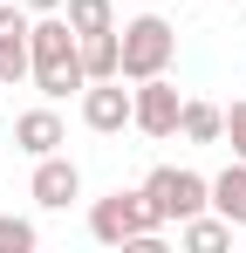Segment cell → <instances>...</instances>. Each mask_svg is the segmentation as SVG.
I'll return each instance as SVG.
<instances>
[{
  "mask_svg": "<svg viewBox=\"0 0 246 253\" xmlns=\"http://www.w3.org/2000/svg\"><path fill=\"white\" fill-rule=\"evenodd\" d=\"M28 76H35V89L48 103H62L69 89H89V76H82V42H76V28H69L62 14H35V28H28Z\"/></svg>",
  "mask_w": 246,
  "mask_h": 253,
  "instance_id": "1",
  "label": "cell"
},
{
  "mask_svg": "<svg viewBox=\"0 0 246 253\" xmlns=\"http://www.w3.org/2000/svg\"><path fill=\"white\" fill-rule=\"evenodd\" d=\"M117 48H123V83H144V76H164L171 55H178V35L164 14H137L117 28Z\"/></svg>",
  "mask_w": 246,
  "mask_h": 253,
  "instance_id": "2",
  "label": "cell"
},
{
  "mask_svg": "<svg viewBox=\"0 0 246 253\" xmlns=\"http://www.w3.org/2000/svg\"><path fill=\"white\" fill-rule=\"evenodd\" d=\"M164 219L158 206L144 199V185L137 192H110V199H96L89 206V240H103V247H130V240H144V233H158Z\"/></svg>",
  "mask_w": 246,
  "mask_h": 253,
  "instance_id": "3",
  "label": "cell"
},
{
  "mask_svg": "<svg viewBox=\"0 0 246 253\" xmlns=\"http://www.w3.org/2000/svg\"><path fill=\"white\" fill-rule=\"evenodd\" d=\"M144 199L158 206V219H164V226H171V219L185 226L192 212H205V206H212V178H199V171H178V165H158L151 178H144Z\"/></svg>",
  "mask_w": 246,
  "mask_h": 253,
  "instance_id": "4",
  "label": "cell"
},
{
  "mask_svg": "<svg viewBox=\"0 0 246 253\" xmlns=\"http://www.w3.org/2000/svg\"><path fill=\"white\" fill-rule=\"evenodd\" d=\"M178 110H185V96H178L171 76H144L130 89V124L144 137H178Z\"/></svg>",
  "mask_w": 246,
  "mask_h": 253,
  "instance_id": "5",
  "label": "cell"
},
{
  "mask_svg": "<svg viewBox=\"0 0 246 253\" xmlns=\"http://www.w3.org/2000/svg\"><path fill=\"white\" fill-rule=\"evenodd\" d=\"M82 124L96 130V137H117V130L130 124V89H123V76L82 89Z\"/></svg>",
  "mask_w": 246,
  "mask_h": 253,
  "instance_id": "6",
  "label": "cell"
},
{
  "mask_svg": "<svg viewBox=\"0 0 246 253\" xmlns=\"http://www.w3.org/2000/svg\"><path fill=\"white\" fill-rule=\"evenodd\" d=\"M35 206H48V212H69V199H82V171L62 158V151H48V158H35Z\"/></svg>",
  "mask_w": 246,
  "mask_h": 253,
  "instance_id": "7",
  "label": "cell"
},
{
  "mask_svg": "<svg viewBox=\"0 0 246 253\" xmlns=\"http://www.w3.org/2000/svg\"><path fill=\"white\" fill-rule=\"evenodd\" d=\"M28 28H35V14L21 0L0 7V83H21L28 76Z\"/></svg>",
  "mask_w": 246,
  "mask_h": 253,
  "instance_id": "8",
  "label": "cell"
},
{
  "mask_svg": "<svg viewBox=\"0 0 246 253\" xmlns=\"http://www.w3.org/2000/svg\"><path fill=\"white\" fill-rule=\"evenodd\" d=\"M14 144H21L28 158H48V151L69 144V130H62L55 110H21V117H14Z\"/></svg>",
  "mask_w": 246,
  "mask_h": 253,
  "instance_id": "9",
  "label": "cell"
},
{
  "mask_svg": "<svg viewBox=\"0 0 246 253\" xmlns=\"http://www.w3.org/2000/svg\"><path fill=\"white\" fill-rule=\"evenodd\" d=\"M178 137H185V144H226V110L205 103V96H185V110H178Z\"/></svg>",
  "mask_w": 246,
  "mask_h": 253,
  "instance_id": "10",
  "label": "cell"
},
{
  "mask_svg": "<svg viewBox=\"0 0 246 253\" xmlns=\"http://www.w3.org/2000/svg\"><path fill=\"white\" fill-rule=\"evenodd\" d=\"M212 212H219V219H233V226L246 233V158H233V165L212 178Z\"/></svg>",
  "mask_w": 246,
  "mask_h": 253,
  "instance_id": "11",
  "label": "cell"
},
{
  "mask_svg": "<svg viewBox=\"0 0 246 253\" xmlns=\"http://www.w3.org/2000/svg\"><path fill=\"white\" fill-rule=\"evenodd\" d=\"M76 42H82V76H89V83H110V76H123L117 28H110V35H76Z\"/></svg>",
  "mask_w": 246,
  "mask_h": 253,
  "instance_id": "12",
  "label": "cell"
},
{
  "mask_svg": "<svg viewBox=\"0 0 246 253\" xmlns=\"http://www.w3.org/2000/svg\"><path fill=\"white\" fill-rule=\"evenodd\" d=\"M62 21H69L76 35H110V28H117V7H110V0H62Z\"/></svg>",
  "mask_w": 246,
  "mask_h": 253,
  "instance_id": "13",
  "label": "cell"
},
{
  "mask_svg": "<svg viewBox=\"0 0 246 253\" xmlns=\"http://www.w3.org/2000/svg\"><path fill=\"white\" fill-rule=\"evenodd\" d=\"M185 247H192V253H226V247H233V219L192 212V219H185Z\"/></svg>",
  "mask_w": 246,
  "mask_h": 253,
  "instance_id": "14",
  "label": "cell"
},
{
  "mask_svg": "<svg viewBox=\"0 0 246 253\" xmlns=\"http://www.w3.org/2000/svg\"><path fill=\"white\" fill-rule=\"evenodd\" d=\"M0 253H35V226L14 219V212H0Z\"/></svg>",
  "mask_w": 246,
  "mask_h": 253,
  "instance_id": "15",
  "label": "cell"
},
{
  "mask_svg": "<svg viewBox=\"0 0 246 253\" xmlns=\"http://www.w3.org/2000/svg\"><path fill=\"white\" fill-rule=\"evenodd\" d=\"M226 137H233V158H246V96L226 110Z\"/></svg>",
  "mask_w": 246,
  "mask_h": 253,
  "instance_id": "16",
  "label": "cell"
},
{
  "mask_svg": "<svg viewBox=\"0 0 246 253\" xmlns=\"http://www.w3.org/2000/svg\"><path fill=\"white\" fill-rule=\"evenodd\" d=\"M28 14H62V0H21Z\"/></svg>",
  "mask_w": 246,
  "mask_h": 253,
  "instance_id": "17",
  "label": "cell"
},
{
  "mask_svg": "<svg viewBox=\"0 0 246 253\" xmlns=\"http://www.w3.org/2000/svg\"><path fill=\"white\" fill-rule=\"evenodd\" d=\"M0 89H7V83H0Z\"/></svg>",
  "mask_w": 246,
  "mask_h": 253,
  "instance_id": "18",
  "label": "cell"
}]
</instances>
